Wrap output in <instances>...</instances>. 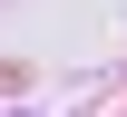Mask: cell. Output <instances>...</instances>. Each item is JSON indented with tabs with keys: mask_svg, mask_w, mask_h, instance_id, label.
Here are the masks:
<instances>
[]
</instances>
